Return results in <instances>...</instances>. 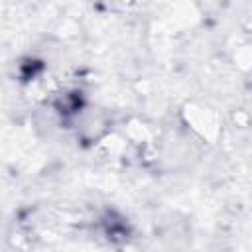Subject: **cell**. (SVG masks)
I'll return each instance as SVG.
<instances>
[{"label": "cell", "instance_id": "obj_1", "mask_svg": "<svg viewBox=\"0 0 252 252\" xmlns=\"http://www.w3.org/2000/svg\"><path fill=\"white\" fill-rule=\"evenodd\" d=\"M187 122L203 136L207 138H213L219 130V122H217V116L209 110V108H197V106H191V112L187 114Z\"/></svg>", "mask_w": 252, "mask_h": 252}]
</instances>
